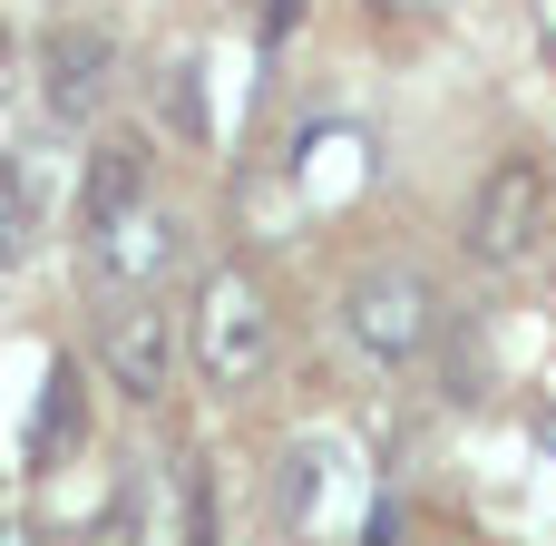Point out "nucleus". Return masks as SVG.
Masks as SVG:
<instances>
[{
	"mask_svg": "<svg viewBox=\"0 0 556 546\" xmlns=\"http://www.w3.org/2000/svg\"><path fill=\"white\" fill-rule=\"evenodd\" d=\"M127 205H147V147H137V137H108V147L88 156V186H78V234L117 225Z\"/></svg>",
	"mask_w": 556,
	"mask_h": 546,
	"instance_id": "7",
	"label": "nucleus"
},
{
	"mask_svg": "<svg viewBox=\"0 0 556 546\" xmlns=\"http://www.w3.org/2000/svg\"><path fill=\"white\" fill-rule=\"evenodd\" d=\"M0 546H29V528H20V518H0Z\"/></svg>",
	"mask_w": 556,
	"mask_h": 546,
	"instance_id": "11",
	"label": "nucleus"
},
{
	"mask_svg": "<svg viewBox=\"0 0 556 546\" xmlns=\"http://www.w3.org/2000/svg\"><path fill=\"white\" fill-rule=\"evenodd\" d=\"M186 361L205 371V391H254L274 371V293L254 283V264H205L186 303Z\"/></svg>",
	"mask_w": 556,
	"mask_h": 546,
	"instance_id": "1",
	"label": "nucleus"
},
{
	"mask_svg": "<svg viewBox=\"0 0 556 546\" xmlns=\"http://www.w3.org/2000/svg\"><path fill=\"white\" fill-rule=\"evenodd\" d=\"M108 98H117V39H108L98 20H59V29L39 39V107H49L59 127H88Z\"/></svg>",
	"mask_w": 556,
	"mask_h": 546,
	"instance_id": "5",
	"label": "nucleus"
},
{
	"mask_svg": "<svg viewBox=\"0 0 556 546\" xmlns=\"http://www.w3.org/2000/svg\"><path fill=\"white\" fill-rule=\"evenodd\" d=\"M78 440V371H49V410H39V459H59Z\"/></svg>",
	"mask_w": 556,
	"mask_h": 546,
	"instance_id": "9",
	"label": "nucleus"
},
{
	"mask_svg": "<svg viewBox=\"0 0 556 546\" xmlns=\"http://www.w3.org/2000/svg\"><path fill=\"white\" fill-rule=\"evenodd\" d=\"M176 313L156 303V293H127V303H108L98 313V371H108V391H127V401H166L176 391Z\"/></svg>",
	"mask_w": 556,
	"mask_h": 546,
	"instance_id": "4",
	"label": "nucleus"
},
{
	"mask_svg": "<svg viewBox=\"0 0 556 546\" xmlns=\"http://www.w3.org/2000/svg\"><path fill=\"white\" fill-rule=\"evenodd\" d=\"M166 264H176V215H166L156 195L88 234V283H98V293H117V303H127V293H147Z\"/></svg>",
	"mask_w": 556,
	"mask_h": 546,
	"instance_id": "6",
	"label": "nucleus"
},
{
	"mask_svg": "<svg viewBox=\"0 0 556 546\" xmlns=\"http://www.w3.org/2000/svg\"><path fill=\"white\" fill-rule=\"evenodd\" d=\"M29 244H39V195H29V176L0 156V274L29 264Z\"/></svg>",
	"mask_w": 556,
	"mask_h": 546,
	"instance_id": "8",
	"label": "nucleus"
},
{
	"mask_svg": "<svg viewBox=\"0 0 556 546\" xmlns=\"http://www.w3.org/2000/svg\"><path fill=\"white\" fill-rule=\"evenodd\" d=\"M430 332H440V293H430V274H410V264H371V274L342 293V342H352L362 361H381V371L420 361Z\"/></svg>",
	"mask_w": 556,
	"mask_h": 546,
	"instance_id": "2",
	"label": "nucleus"
},
{
	"mask_svg": "<svg viewBox=\"0 0 556 546\" xmlns=\"http://www.w3.org/2000/svg\"><path fill=\"white\" fill-rule=\"evenodd\" d=\"M556 234V176L538 156H498L469 195V254L479 264H528Z\"/></svg>",
	"mask_w": 556,
	"mask_h": 546,
	"instance_id": "3",
	"label": "nucleus"
},
{
	"mask_svg": "<svg viewBox=\"0 0 556 546\" xmlns=\"http://www.w3.org/2000/svg\"><path fill=\"white\" fill-rule=\"evenodd\" d=\"M10 68H20V39H10V20H0V88H10Z\"/></svg>",
	"mask_w": 556,
	"mask_h": 546,
	"instance_id": "10",
	"label": "nucleus"
}]
</instances>
